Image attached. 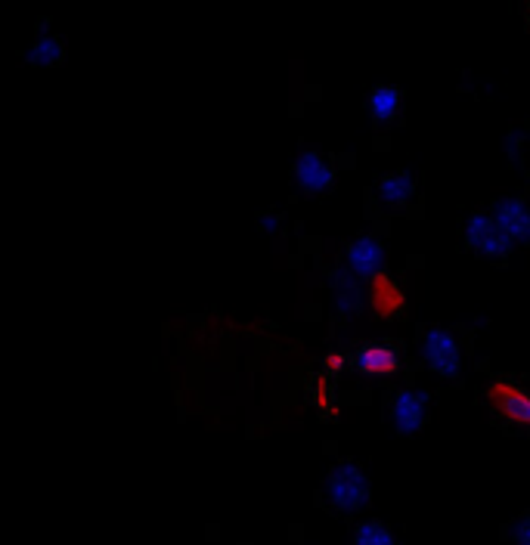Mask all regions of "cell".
<instances>
[{
	"instance_id": "cell-20",
	"label": "cell",
	"mask_w": 530,
	"mask_h": 545,
	"mask_svg": "<svg viewBox=\"0 0 530 545\" xmlns=\"http://www.w3.org/2000/svg\"><path fill=\"white\" fill-rule=\"evenodd\" d=\"M527 16H530V4H527Z\"/></svg>"
},
{
	"instance_id": "cell-17",
	"label": "cell",
	"mask_w": 530,
	"mask_h": 545,
	"mask_svg": "<svg viewBox=\"0 0 530 545\" xmlns=\"http://www.w3.org/2000/svg\"><path fill=\"white\" fill-rule=\"evenodd\" d=\"M348 366V357L341 354V350H329V354L323 357V372L326 375H338V372H345Z\"/></svg>"
},
{
	"instance_id": "cell-12",
	"label": "cell",
	"mask_w": 530,
	"mask_h": 545,
	"mask_svg": "<svg viewBox=\"0 0 530 545\" xmlns=\"http://www.w3.org/2000/svg\"><path fill=\"white\" fill-rule=\"evenodd\" d=\"M28 62H31V66H41V69L59 66V62H62V41L56 35H47V31H44V35H38V41L31 44Z\"/></svg>"
},
{
	"instance_id": "cell-9",
	"label": "cell",
	"mask_w": 530,
	"mask_h": 545,
	"mask_svg": "<svg viewBox=\"0 0 530 545\" xmlns=\"http://www.w3.org/2000/svg\"><path fill=\"white\" fill-rule=\"evenodd\" d=\"M490 217L512 242H521V245L530 242V208L521 199H500L493 205Z\"/></svg>"
},
{
	"instance_id": "cell-5",
	"label": "cell",
	"mask_w": 530,
	"mask_h": 545,
	"mask_svg": "<svg viewBox=\"0 0 530 545\" xmlns=\"http://www.w3.org/2000/svg\"><path fill=\"white\" fill-rule=\"evenodd\" d=\"M345 264H348V273H351L357 282H360V279L372 282L379 273H385V270H382V267H385V245H382V239H379V236H372V233L354 239V242L348 245Z\"/></svg>"
},
{
	"instance_id": "cell-7",
	"label": "cell",
	"mask_w": 530,
	"mask_h": 545,
	"mask_svg": "<svg viewBox=\"0 0 530 545\" xmlns=\"http://www.w3.org/2000/svg\"><path fill=\"white\" fill-rule=\"evenodd\" d=\"M366 304L379 319H397L407 310V298H403V288L394 282L391 273H379L366 285Z\"/></svg>"
},
{
	"instance_id": "cell-16",
	"label": "cell",
	"mask_w": 530,
	"mask_h": 545,
	"mask_svg": "<svg viewBox=\"0 0 530 545\" xmlns=\"http://www.w3.org/2000/svg\"><path fill=\"white\" fill-rule=\"evenodd\" d=\"M509 542L512 545H530V515H521L509 524Z\"/></svg>"
},
{
	"instance_id": "cell-15",
	"label": "cell",
	"mask_w": 530,
	"mask_h": 545,
	"mask_svg": "<svg viewBox=\"0 0 530 545\" xmlns=\"http://www.w3.org/2000/svg\"><path fill=\"white\" fill-rule=\"evenodd\" d=\"M310 400H314L317 409L329 412V406H332V391H329V381H326L323 375H317L314 384H310Z\"/></svg>"
},
{
	"instance_id": "cell-6",
	"label": "cell",
	"mask_w": 530,
	"mask_h": 545,
	"mask_svg": "<svg viewBox=\"0 0 530 545\" xmlns=\"http://www.w3.org/2000/svg\"><path fill=\"white\" fill-rule=\"evenodd\" d=\"M292 180L301 192H310V196H320V192H329L332 183H335V168L332 162H326V158L320 152H301L298 162L292 165Z\"/></svg>"
},
{
	"instance_id": "cell-13",
	"label": "cell",
	"mask_w": 530,
	"mask_h": 545,
	"mask_svg": "<svg viewBox=\"0 0 530 545\" xmlns=\"http://www.w3.org/2000/svg\"><path fill=\"white\" fill-rule=\"evenodd\" d=\"M335 307H338V313L341 316H357L360 313V307H363V295H360V285H357V279L351 276H341L338 282H335Z\"/></svg>"
},
{
	"instance_id": "cell-10",
	"label": "cell",
	"mask_w": 530,
	"mask_h": 545,
	"mask_svg": "<svg viewBox=\"0 0 530 545\" xmlns=\"http://www.w3.org/2000/svg\"><path fill=\"white\" fill-rule=\"evenodd\" d=\"M416 196V177L410 171H397L391 177H382L376 186V199L385 211H403Z\"/></svg>"
},
{
	"instance_id": "cell-8",
	"label": "cell",
	"mask_w": 530,
	"mask_h": 545,
	"mask_svg": "<svg viewBox=\"0 0 530 545\" xmlns=\"http://www.w3.org/2000/svg\"><path fill=\"white\" fill-rule=\"evenodd\" d=\"M354 369L360 375H376V378H388L394 372H400V354L391 344H360L354 354Z\"/></svg>"
},
{
	"instance_id": "cell-4",
	"label": "cell",
	"mask_w": 530,
	"mask_h": 545,
	"mask_svg": "<svg viewBox=\"0 0 530 545\" xmlns=\"http://www.w3.org/2000/svg\"><path fill=\"white\" fill-rule=\"evenodd\" d=\"M391 425L397 434L410 437L428 422V394L416 388H400L391 397Z\"/></svg>"
},
{
	"instance_id": "cell-18",
	"label": "cell",
	"mask_w": 530,
	"mask_h": 545,
	"mask_svg": "<svg viewBox=\"0 0 530 545\" xmlns=\"http://www.w3.org/2000/svg\"><path fill=\"white\" fill-rule=\"evenodd\" d=\"M261 230H264V233L279 230V214H264V217H261Z\"/></svg>"
},
{
	"instance_id": "cell-19",
	"label": "cell",
	"mask_w": 530,
	"mask_h": 545,
	"mask_svg": "<svg viewBox=\"0 0 530 545\" xmlns=\"http://www.w3.org/2000/svg\"><path fill=\"white\" fill-rule=\"evenodd\" d=\"M518 149H521V137L518 134H509V155H512V162H518Z\"/></svg>"
},
{
	"instance_id": "cell-14",
	"label": "cell",
	"mask_w": 530,
	"mask_h": 545,
	"mask_svg": "<svg viewBox=\"0 0 530 545\" xmlns=\"http://www.w3.org/2000/svg\"><path fill=\"white\" fill-rule=\"evenodd\" d=\"M354 545H400L382 521H363L354 530Z\"/></svg>"
},
{
	"instance_id": "cell-3",
	"label": "cell",
	"mask_w": 530,
	"mask_h": 545,
	"mask_svg": "<svg viewBox=\"0 0 530 545\" xmlns=\"http://www.w3.org/2000/svg\"><path fill=\"white\" fill-rule=\"evenodd\" d=\"M422 357H425V363H428L431 372L447 375V378H456L459 375L462 350H459L456 335L447 332V329H428L425 332V338H422Z\"/></svg>"
},
{
	"instance_id": "cell-1",
	"label": "cell",
	"mask_w": 530,
	"mask_h": 545,
	"mask_svg": "<svg viewBox=\"0 0 530 545\" xmlns=\"http://www.w3.org/2000/svg\"><path fill=\"white\" fill-rule=\"evenodd\" d=\"M326 502L338 515H357L369 505V480L354 462H335L326 474Z\"/></svg>"
},
{
	"instance_id": "cell-11",
	"label": "cell",
	"mask_w": 530,
	"mask_h": 545,
	"mask_svg": "<svg viewBox=\"0 0 530 545\" xmlns=\"http://www.w3.org/2000/svg\"><path fill=\"white\" fill-rule=\"evenodd\" d=\"M400 109H403V90L400 87L382 84V87H372L369 96H366V112H369V118L376 121V124H382V127L394 124L400 118Z\"/></svg>"
},
{
	"instance_id": "cell-2",
	"label": "cell",
	"mask_w": 530,
	"mask_h": 545,
	"mask_svg": "<svg viewBox=\"0 0 530 545\" xmlns=\"http://www.w3.org/2000/svg\"><path fill=\"white\" fill-rule=\"evenodd\" d=\"M484 400L500 419H506L515 428L530 431V388H524V384H518L512 378H496L487 384Z\"/></svg>"
}]
</instances>
